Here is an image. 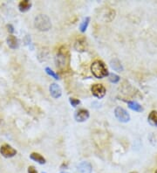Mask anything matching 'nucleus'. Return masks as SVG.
I'll return each mask as SVG.
<instances>
[{
    "label": "nucleus",
    "mask_w": 157,
    "mask_h": 173,
    "mask_svg": "<svg viewBox=\"0 0 157 173\" xmlns=\"http://www.w3.org/2000/svg\"><path fill=\"white\" fill-rule=\"evenodd\" d=\"M91 71H92V75L98 79H103L104 77L109 75L108 70L106 68V65L104 64V62L99 60L92 62L91 65Z\"/></svg>",
    "instance_id": "nucleus-1"
},
{
    "label": "nucleus",
    "mask_w": 157,
    "mask_h": 173,
    "mask_svg": "<svg viewBox=\"0 0 157 173\" xmlns=\"http://www.w3.org/2000/svg\"><path fill=\"white\" fill-rule=\"evenodd\" d=\"M68 62H69L68 51L66 50L65 47H62L59 50L55 57L56 66L60 69H64L65 68V66L68 65Z\"/></svg>",
    "instance_id": "nucleus-2"
},
{
    "label": "nucleus",
    "mask_w": 157,
    "mask_h": 173,
    "mask_svg": "<svg viewBox=\"0 0 157 173\" xmlns=\"http://www.w3.org/2000/svg\"><path fill=\"white\" fill-rule=\"evenodd\" d=\"M34 25L38 30L42 32H46L50 30L52 27L51 19H49L48 16L45 14L38 15L34 19Z\"/></svg>",
    "instance_id": "nucleus-3"
},
{
    "label": "nucleus",
    "mask_w": 157,
    "mask_h": 173,
    "mask_svg": "<svg viewBox=\"0 0 157 173\" xmlns=\"http://www.w3.org/2000/svg\"><path fill=\"white\" fill-rule=\"evenodd\" d=\"M114 115L115 117L121 122H128L130 121V115L127 110L121 107H117L114 109Z\"/></svg>",
    "instance_id": "nucleus-4"
},
{
    "label": "nucleus",
    "mask_w": 157,
    "mask_h": 173,
    "mask_svg": "<svg viewBox=\"0 0 157 173\" xmlns=\"http://www.w3.org/2000/svg\"><path fill=\"white\" fill-rule=\"evenodd\" d=\"M0 153L5 158H11L17 154V150L13 149L11 145L4 144L0 147Z\"/></svg>",
    "instance_id": "nucleus-5"
},
{
    "label": "nucleus",
    "mask_w": 157,
    "mask_h": 173,
    "mask_svg": "<svg viewBox=\"0 0 157 173\" xmlns=\"http://www.w3.org/2000/svg\"><path fill=\"white\" fill-rule=\"evenodd\" d=\"M91 91H92V94L97 97L99 99L103 98L106 94V89L105 87L101 84H94L92 85V88H91Z\"/></svg>",
    "instance_id": "nucleus-6"
},
{
    "label": "nucleus",
    "mask_w": 157,
    "mask_h": 173,
    "mask_svg": "<svg viewBox=\"0 0 157 173\" xmlns=\"http://www.w3.org/2000/svg\"><path fill=\"white\" fill-rule=\"evenodd\" d=\"M89 116H90L89 111H88L87 109H84V108L78 109V111H76L75 114H74V118L78 122H82L87 121L88 118H89Z\"/></svg>",
    "instance_id": "nucleus-7"
},
{
    "label": "nucleus",
    "mask_w": 157,
    "mask_h": 173,
    "mask_svg": "<svg viewBox=\"0 0 157 173\" xmlns=\"http://www.w3.org/2000/svg\"><path fill=\"white\" fill-rule=\"evenodd\" d=\"M50 90V94L54 99L60 98V96L62 95V90L60 89V87L56 83H52L49 88Z\"/></svg>",
    "instance_id": "nucleus-8"
},
{
    "label": "nucleus",
    "mask_w": 157,
    "mask_h": 173,
    "mask_svg": "<svg viewBox=\"0 0 157 173\" xmlns=\"http://www.w3.org/2000/svg\"><path fill=\"white\" fill-rule=\"evenodd\" d=\"M74 48L75 50L78 52H84L87 48V41L86 39L83 37L78 38L76 39V41L74 43Z\"/></svg>",
    "instance_id": "nucleus-9"
},
{
    "label": "nucleus",
    "mask_w": 157,
    "mask_h": 173,
    "mask_svg": "<svg viewBox=\"0 0 157 173\" xmlns=\"http://www.w3.org/2000/svg\"><path fill=\"white\" fill-rule=\"evenodd\" d=\"M78 171L80 173H92V167L89 162H81L77 166Z\"/></svg>",
    "instance_id": "nucleus-10"
},
{
    "label": "nucleus",
    "mask_w": 157,
    "mask_h": 173,
    "mask_svg": "<svg viewBox=\"0 0 157 173\" xmlns=\"http://www.w3.org/2000/svg\"><path fill=\"white\" fill-rule=\"evenodd\" d=\"M6 42H7V45L9 46V47H11V49H17L19 47V40L13 35H10L6 39Z\"/></svg>",
    "instance_id": "nucleus-11"
},
{
    "label": "nucleus",
    "mask_w": 157,
    "mask_h": 173,
    "mask_svg": "<svg viewBox=\"0 0 157 173\" xmlns=\"http://www.w3.org/2000/svg\"><path fill=\"white\" fill-rule=\"evenodd\" d=\"M32 7V3L28 0H23L19 4V9L21 12H25Z\"/></svg>",
    "instance_id": "nucleus-12"
},
{
    "label": "nucleus",
    "mask_w": 157,
    "mask_h": 173,
    "mask_svg": "<svg viewBox=\"0 0 157 173\" xmlns=\"http://www.w3.org/2000/svg\"><path fill=\"white\" fill-rule=\"evenodd\" d=\"M30 158L37 162L39 164H46V159L44 158V157H42L41 155L36 153V152H33L32 154L30 155Z\"/></svg>",
    "instance_id": "nucleus-13"
},
{
    "label": "nucleus",
    "mask_w": 157,
    "mask_h": 173,
    "mask_svg": "<svg viewBox=\"0 0 157 173\" xmlns=\"http://www.w3.org/2000/svg\"><path fill=\"white\" fill-rule=\"evenodd\" d=\"M110 66L114 70L117 71V72H122L123 71V66H122L120 61L118 59L112 60L111 62H110Z\"/></svg>",
    "instance_id": "nucleus-14"
},
{
    "label": "nucleus",
    "mask_w": 157,
    "mask_h": 173,
    "mask_svg": "<svg viewBox=\"0 0 157 173\" xmlns=\"http://www.w3.org/2000/svg\"><path fill=\"white\" fill-rule=\"evenodd\" d=\"M128 103V108L130 109H132V110H134L135 112H141L142 110H143V108L139 104L138 102H127Z\"/></svg>",
    "instance_id": "nucleus-15"
},
{
    "label": "nucleus",
    "mask_w": 157,
    "mask_h": 173,
    "mask_svg": "<svg viewBox=\"0 0 157 173\" xmlns=\"http://www.w3.org/2000/svg\"><path fill=\"white\" fill-rule=\"evenodd\" d=\"M148 122L154 127H157V111L153 110L148 116Z\"/></svg>",
    "instance_id": "nucleus-16"
},
{
    "label": "nucleus",
    "mask_w": 157,
    "mask_h": 173,
    "mask_svg": "<svg viewBox=\"0 0 157 173\" xmlns=\"http://www.w3.org/2000/svg\"><path fill=\"white\" fill-rule=\"evenodd\" d=\"M89 22H90V18H89V17H87V18L83 20V22L80 24V25H79V31H80L81 33H85V32L87 31L88 25H89Z\"/></svg>",
    "instance_id": "nucleus-17"
},
{
    "label": "nucleus",
    "mask_w": 157,
    "mask_h": 173,
    "mask_svg": "<svg viewBox=\"0 0 157 173\" xmlns=\"http://www.w3.org/2000/svg\"><path fill=\"white\" fill-rule=\"evenodd\" d=\"M45 70H46V74H47V75H50V76H52V78H54V79H55V80H59V79H60L59 75H57V74H56L54 71L52 70L50 67H46V69H45Z\"/></svg>",
    "instance_id": "nucleus-18"
},
{
    "label": "nucleus",
    "mask_w": 157,
    "mask_h": 173,
    "mask_svg": "<svg viewBox=\"0 0 157 173\" xmlns=\"http://www.w3.org/2000/svg\"><path fill=\"white\" fill-rule=\"evenodd\" d=\"M108 79H109V80L111 81L112 83H118L120 81V76H118L115 74H110Z\"/></svg>",
    "instance_id": "nucleus-19"
},
{
    "label": "nucleus",
    "mask_w": 157,
    "mask_h": 173,
    "mask_svg": "<svg viewBox=\"0 0 157 173\" xmlns=\"http://www.w3.org/2000/svg\"><path fill=\"white\" fill-rule=\"evenodd\" d=\"M70 103H71V105L73 106V107H77L78 104L80 103V101L78 100V99H75V98H70Z\"/></svg>",
    "instance_id": "nucleus-20"
},
{
    "label": "nucleus",
    "mask_w": 157,
    "mask_h": 173,
    "mask_svg": "<svg viewBox=\"0 0 157 173\" xmlns=\"http://www.w3.org/2000/svg\"><path fill=\"white\" fill-rule=\"evenodd\" d=\"M28 173H38V171H36V169L34 166H29L28 168Z\"/></svg>",
    "instance_id": "nucleus-21"
},
{
    "label": "nucleus",
    "mask_w": 157,
    "mask_h": 173,
    "mask_svg": "<svg viewBox=\"0 0 157 173\" xmlns=\"http://www.w3.org/2000/svg\"><path fill=\"white\" fill-rule=\"evenodd\" d=\"M7 30H8V32L11 33H12L14 32V27L12 26V25H11V24H9V25H7Z\"/></svg>",
    "instance_id": "nucleus-22"
},
{
    "label": "nucleus",
    "mask_w": 157,
    "mask_h": 173,
    "mask_svg": "<svg viewBox=\"0 0 157 173\" xmlns=\"http://www.w3.org/2000/svg\"><path fill=\"white\" fill-rule=\"evenodd\" d=\"M130 173H138V172H136V171H132V172H130Z\"/></svg>",
    "instance_id": "nucleus-23"
},
{
    "label": "nucleus",
    "mask_w": 157,
    "mask_h": 173,
    "mask_svg": "<svg viewBox=\"0 0 157 173\" xmlns=\"http://www.w3.org/2000/svg\"><path fill=\"white\" fill-rule=\"evenodd\" d=\"M60 173H68V172H65V171H64V172H60Z\"/></svg>",
    "instance_id": "nucleus-24"
},
{
    "label": "nucleus",
    "mask_w": 157,
    "mask_h": 173,
    "mask_svg": "<svg viewBox=\"0 0 157 173\" xmlns=\"http://www.w3.org/2000/svg\"><path fill=\"white\" fill-rule=\"evenodd\" d=\"M155 173H157V170H156V171H155Z\"/></svg>",
    "instance_id": "nucleus-25"
},
{
    "label": "nucleus",
    "mask_w": 157,
    "mask_h": 173,
    "mask_svg": "<svg viewBox=\"0 0 157 173\" xmlns=\"http://www.w3.org/2000/svg\"><path fill=\"white\" fill-rule=\"evenodd\" d=\"M42 173H46V172H42Z\"/></svg>",
    "instance_id": "nucleus-26"
}]
</instances>
